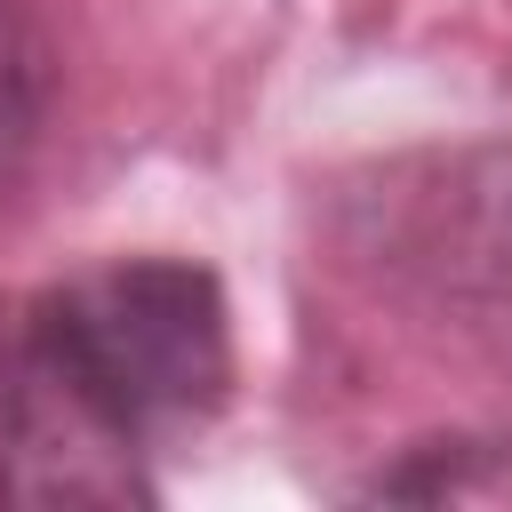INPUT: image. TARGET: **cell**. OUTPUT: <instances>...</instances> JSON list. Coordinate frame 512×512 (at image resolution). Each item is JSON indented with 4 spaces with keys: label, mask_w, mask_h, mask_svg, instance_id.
Wrapping results in <instances>:
<instances>
[{
    "label": "cell",
    "mask_w": 512,
    "mask_h": 512,
    "mask_svg": "<svg viewBox=\"0 0 512 512\" xmlns=\"http://www.w3.org/2000/svg\"><path fill=\"white\" fill-rule=\"evenodd\" d=\"M232 312L208 264L120 256L32 296L0 344V464L16 496H128V456L216 416Z\"/></svg>",
    "instance_id": "1"
},
{
    "label": "cell",
    "mask_w": 512,
    "mask_h": 512,
    "mask_svg": "<svg viewBox=\"0 0 512 512\" xmlns=\"http://www.w3.org/2000/svg\"><path fill=\"white\" fill-rule=\"evenodd\" d=\"M40 120H48V40L16 0H0V200L32 168Z\"/></svg>",
    "instance_id": "2"
}]
</instances>
